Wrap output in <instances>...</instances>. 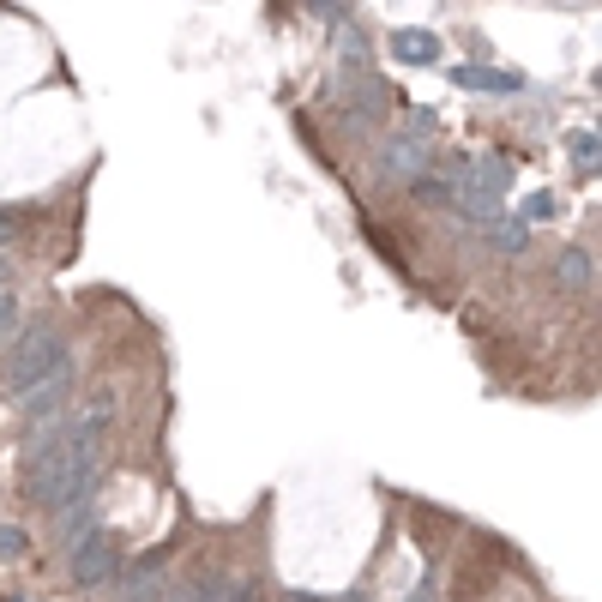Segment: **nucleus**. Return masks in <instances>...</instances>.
Wrapping results in <instances>:
<instances>
[{"instance_id": "1", "label": "nucleus", "mask_w": 602, "mask_h": 602, "mask_svg": "<svg viewBox=\"0 0 602 602\" xmlns=\"http://www.w3.org/2000/svg\"><path fill=\"white\" fill-rule=\"evenodd\" d=\"M60 356H66V343H60V332L49 320L24 325V338L13 343V356H6V367H0V385H6V392H31L42 374L60 367Z\"/></svg>"}, {"instance_id": "2", "label": "nucleus", "mask_w": 602, "mask_h": 602, "mask_svg": "<svg viewBox=\"0 0 602 602\" xmlns=\"http://www.w3.org/2000/svg\"><path fill=\"white\" fill-rule=\"evenodd\" d=\"M66 561H73V579L97 590V584H109V579H115V561H120V554H115V542L102 536V530H91V536H84L79 548L66 554Z\"/></svg>"}, {"instance_id": "3", "label": "nucleus", "mask_w": 602, "mask_h": 602, "mask_svg": "<svg viewBox=\"0 0 602 602\" xmlns=\"http://www.w3.org/2000/svg\"><path fill=\"white\" fill-rule=\"evenodd\" d=\"M66 392H73V361L60 356L55 374H42L31 392H19V410H24V416H49V410H60V398H66Z\"/></svg>"}, {"instance_id": "4", "label": "nucleus", "mask_w": 602, "mask_h": 602, "mask_svg": "<svg viewBox=\"0 0 602 602\" xmlns=\"http://www.w3.org/2000/svg\"><path fill=\"white\" fill-rule=\"evenodd\" d=\"M163 590H169V584H163L157 561H139L127 579H120V602H163Z\"/></svg>"}, {"instance_id": "5", "label": "nucleus", "mask_w": 602, "mask_h": 602, "mask_svg": "<svg viewBox=\"0 0 602 602\" xmlns=\"http://www.w3.org/2000/svg\"><path fill=\"white\" fill-rule=\"evenodd\" d=\"M392 49H398L403 66H434V60H440V37H434V31H398Z\"/></svg>"}, {"instance_id": "6", "label": "nucleus", "mask_w": 602, "mask_h": 602, "mask_svg": "<svg viewBox=\"0 0 602 602\" xmlns=\"http://www.w3.org/2000/svg\"><path fill=\"white\" fill-rule=\"evenodd\" d=\"M421 169H428V157H421L410 139H385V175H398V181H410V187H416Z\"/></svg>"}, {"instance_id": "7", "label": "nucleus", "mask_w": 602, "mask_h": 602, "mask_svg": "<svg viewBox=\"0 0 602 602\" xmlns=\"http://www.w3.org/2000/svg\"><path fill=\"white\" fill-rule=\"evenodd\" d=\"M452 84L464 91H518V73H494V66H452Z\"/></svg>"}, {"instance_id": "8", "label": "nucleus", "mask_w": 602, "mask_h": 602, "mask_svg": "<svg viewBox=\"0 0 602 602\" xmlns=\"http://www.w3.org/2000/svg\"><path fill=\"white\" fill-rule=\"evenodd\" d=\"M187 597H193V602H235V579H223V572H199V579L187 584Z\"/></svg>"}, {"instance_id": "9", "label": "nucleus", "mask_w": 602, "mask_h": 602, "mask_svg": "<svg viewBox=\"0 0 602 602\" xmlns=\"http://www.w3.org/2000/svg\"><path fill=\"white\" fill-rule=\"evenodd\" d=\"M561 278H566V283H579V289H590V283H597V260H584L579 247H572V253L561 260Z\"/></svg>"}, {"instance_id": "10", "label": "nucleus", "mask_w": 602, "mask_h": 602, "mask_svg": "<svg viewBox=\"0 0 602 602\" xmlns=\"http://www.w3.org/2000/svg\"><path fill=\"white\" fill-rule=\"evenodd\" d=\"M566 145H572V163H579V169H597V151H602L597 133H572Z\"/></svg>"}, {"instance_id": "11", "label": "nucleus", "mask_w": 602, "mask_h": 602, "mask_svg": "<svg viewBox=\"0 0 602 602\" xmlns=\"http://www.w3.org/2000/svg\"><path fill=\"white\" fill-rule=\"evenodd\" d=\"M24 548H31V542H24L19 524H0V561H19Z\"/></svg>"}, {"instance_id": "12", "label": "nucleus", "mask_w": 602, "mask_h": 602, "mask_svg": "<svg viewBox=\"0 0 602 602\" xmlns=\"http://www.w3.org/2000/svg\"><path fill=\"white\" fill-rule=\"evenodd\" d=\"M488 241H500L506 253H518V247H524V223H494V229H488Z\"/></svg>"}, {"instance_id": "13", "label": "nucleus", "mask_w": 602, "mask_h": 602, "mask_svg": "<svg viewBox=\"0 0 602 602\" xmlns=\"http://www.w3.org/2000/svg\"><path fill=\"white\" fill-rule=\"evenodd\" d=\"M416 199H428V205H452V187H446V181H428V175H421V181H416Z\"/></svg>"}, {"instance_id": "14", "label": "nucleus", "mask_w": 602, "mask_h": 602, "mask_svg": "<svg viewBox=\"0 0 602 602\" xmlns=\"http://www.w3.org/2000/svg\"><path fill=\"white\" fill-rule=\"evenodd\" d=\"M13 325H19V296H6V289H0V343L13 338Z\"/></svg>"}, {"instance_id": "15", "label": "nucleus", "mask_w": 602, "mask_h": 602, "mask_svg": "<svg viewBox=\"0 0 602 602\" xmlns=\"http://www.w3.org/2000/svg\"><path fill=\"white\" fill-rule=\"evenodd\" d=\"M524 217H530V223L554 217V193H530V199H524Z\"/></svg>"}, {"instance_id": "16", "label": "nucleus", "mask_w": 602, "mask_h": 602, "mask_svg": "<svg viewBox=\"0 0 602 602\" xmlns=\"http://www.w3.org/2000/svg\"><path fill=\"white\" fill-rule=\"evenodd\" d=\"M410 133H434V115H428V109H410Z\"/></svg>"}, {"instance_id": "17", "label": "nucleus", "mask_w": 602, "mask_h": 602, "mask_svg": "<svg viewBox=\"0 0 602 602\" xmlns=\"http://www.w3.org/2000/svg\"><path fill=\"white\" fill-rule=\"evenodd\" d=\"M163 602H193V597H187V584H175V590H163Z\"/></svg>"}, {"instance_id": "18", "label": "nucleus", "mask_w": 602, "mask_h": 602, "mask_svg": "<svg viewBox=\"0 0 602 602\" xmlns=\"http://www.w3.org/2000/svg\"><path fill=\"white\" fill-rule=\"evenodd\" d=\"M6 235H13V217H0V241H6Z\"/></svg>"}]
</instances>
